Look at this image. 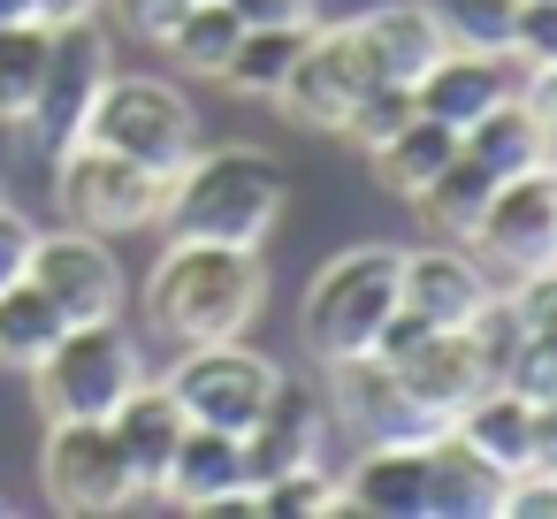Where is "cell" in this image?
I'll use <instances>...</instances> for the list:
<instances>
[{
    "label": "cell",
    "mask_w": 557,
    "mask_h": 519,
    "mask_svg": "<svg viewBox=\"0 0 557 519\" xmlns=\"http://www.w3.org/2000/svg\"><path fill=\"white\" fill-rule=\"evenodd\" d=\"M389 313H397V252L389 245H351V252H336L306 283L298 329H306V351L329 367V359L374 351V336H382Z\"/></svg>",
    "instance_id": "cell-4"
},
{
    "label": "cell",
    "mask_w": 557,
    "mask_h": 519,
    "mask_svg": "<svg viewBox=\"0 0 557 519\" xmlns=\"http://www.w3.org/2000/svg\"><path fill=\"white\" fill-rule=\"evenodd\" d=\"M275 222H283V169L260 146L191 153L161 199V230L184 245H268Z\"/></svg>",
    "instance_id": "cell-2"
},
{
    "label": "cell",
    "mask_w": 557,
    "mask_h": 519,
    "mask_svg": "<svg viewBox=\"0 0 557 519\" xmlns=\"http://www.w3.org/2000/svg\"><path fill=\"white\" fill-rule=\"evenodd\" d=\"M389 374H397L405 405L420 420H435V428L458 420V405L488 390V367H481V351H473L466 329H420L405 351H389Z\"/></svg>",
    "instance_id": "cell-14"
},
{
    "label": "cell",
    "mask_w": 557,
    "mask_h": 519,
    "mask_svg": "<svg viewBox=\"0 0 557 519\" xmlns=\"http://www.w3.org/2000/svg\"><path fill=\"white\" fill-rule=\"evenodd\" d=\"M39 481L62 511H123L138 504V481L123 466V443L108 420H47V450H39Z\"/></svg>",
    "instance_id": "cell-10"
},
{
    "label": "cell",
    "mask_w": 557,
    "mask_h": 519,
    "mask_svg": "<svg viewBox=\"0 0 557 519\" xmlns=\"http://www.w3.org/2000/svg\"><path fill=\"white\" fill-rule=\"evenodd\" d=\"M481 458H496L504 473H534V466H549V443H557V405H534V397H519V390H504V382H488L481 397H466L458 405V420H450Z\"/></svg>",
    "instance_id": "cell-16"
},
{
    "label": "cell",
    "mask_w": 557,
    "mask_h": 519,
    "mask_svg": "<svg viewBox=\"0 0 557 519\" xmlns=\"http://www.w3.org/2000/svg\"><path fill=\"white\" fill-rule=\"evenodd\" d=\"M85 138L108 146V153H131L161 176H176L191 153H199V123H191V100L169 85V77H115L100 85L92 115H85Z\"/></svg>",
    "instance_id": "cell-6"
},
{
    "label": "cell",
    "mask_w": 557,
    "mask_h": 519,
    "mask_svg": "<svg viewBox=\"0 0 557 519\" xmlns=\"http://www.w3.org/2000/svg\"><path fill=\"white\" fill-rule=\"evenodd\" d=\"M344 511L367 519H428V435L420 443H367L351 473H336Z\"/></svg>",
    "instance_id": "cell-20"
},
{
    "label": "cell",
    "mask_w": 557,
    "mask_h": 519,
    "mask_svg": "<svg viewBox=\"0 0 557 519\" xmlns=\"http://www.w3.org/2000/svg\"><path fill=\"white\" fill-rule=\"evenodd\" d=\"M0 199H9V191H0Z\"/></svg>",
    "instance_id": "cell-40"
},
{
    "label": "cell",
    "mask_w": 557,
    "mask_h": 519,
    "mask_svg": "<svg viewBox=\"0 0 557 519\" xmlns=\"http://www.w3.org/2000/svg\"><path fill=\"white\" fill-rule=\"evenodd\" d=\"M466 252L511 283V275H534V268H557V184L549 169H519L488 191V207L473 214L466 230Z\"/></svg>",
    "instance_id": "cell-9"
},
{
    "label": "cell",
    "mask_w": 557,
    "mask_h": 519,
    "mask_svg": "<svg viewBox=\"0 0 557 519\" xmlns=\"http://www.w3.org/2000/svg\"><path fill=\"white\" fill-rule=\"evenodd\" d=\"M313 24H321V16H306V24H245L214 85H230V92H245V100H275V85H283L290 62L306 54Z\"/></svg>",
    "instance_id": "cell-24"
},
{
    "label": "cell",
    "mask_w": 557,
    "mask_h": 519,
    "mask_svg": "<svg viewBox=\"0 0 557 519\" xmlns=\"http://www.w3.org/2000/svg\"><path fill=\"white\" fill-rule=\"evenodd\" d=\"M329 420L336 428H359L367 443H420L435 435V420H420L389 374V359L359 351V359H329ZM450 428V420H443Z\"/></svg>",
    "instance_id": "cell-17"
},
{
    "label": "cell",
    "mask_w": 557,
    "mask_h": 519,
    "mask_svg": "<svg viewBox=\"0 0 557 519\" xmlns=\"http://www.w3.org/2000/svg\"><path fill=\"white\" fill-rule=\"evenodd\" d=\"M108 70H115V54H108L100 16H85V24H54V39H47V70H39V92H32V115H24V138H32L47 161H54L62 146L85 138V115H92Z\"/></svg>",
    "instance_id": "cell-8"
},
{
    "label": "cell",
    "mask_w": 557,
    "mask_h": 519,
    "mask_svg": "<svg viewBox=\"0 0 557 519\" xmlns=\"http://www.w3.org/2000/svg\"><path fill=\"white\" fill-rule=\"evenodd\" d=\"M420 108H412V85H367L359 100H351V115H344V131L336 138H359V146H382L397 123H412Z\"/></svg>",
    "instance_id": "cell-33"
},
{
    "label": "cell",
    "mask_w": 557,
    "mask_h": 519,
    "mask_svg": "<svg viewBox=\"0 0 557 519\" xmlns=\"http://www.w3.org/2000/svg\"><path fill=\"white\" fill-rule=\"evenodd\" d=\"M275 382H283V367H275L268 351H245L237 336H222V344H184L176 367H169V397L184 405V420L230 428V435H245V428L268 412Z\"/></svg>",
    "instance_id": "cell-7"
},
{
    "label": "cell",
    "mask_w": 557,
    "mask_h": 519,
    "mask_svg": "<svg viewBox=\"0 0 557 519\" xmlns=\"http://www.w3.org/2000/svg\"><path fill=\"white\" fill-rule=\"evenodd\" d=\"M260 306H268L260 245H184V237H169V252L153 260V283H146V321L176 351L245 336L260 321Z\"/></svg>",
    "instance_id": "cell-1"
},
{
    "label": "cell",
    "mask_w": 557,
    "mask_h": 519,
    "mask_svg": "<svg viewBox=\"0 0 557 519\" xmlns=\"http://www.w3.org/2000/svg\"><path fill=\"white\" fill-rule=\"evenodd\" d=\"M230 489H245V443H237L230 428L184 420V435H176V450H169V473H161V496L184 504V511H199V504H214V496H230Z\"/></svg>",
    "instance_id": "cell-23"
},
{
    "label": "cell",
    "mask_w": 557,
    "mask_h": 519,
    "mask_svg": "<svg viewBox=\"0 0 557 519\" xmlns=\"http://www.w3.org/2000/svg\"><path fill=\"white\" fill-rule=\"evenodd\" d=\"M70 321H62V306L32 283V275H16L9 291H0V367H39L47 351H54V336H62Z\"/></svg>",
    "instance_id": "cell-27"
},
{
    "label": "cell",
    "mask_w": 557,
    "mask_h": 519,
    "mask_svg": "<svg viewBox=\"0 0 557 519\" xmlns=\"http://www.w3.org/2000/svg\"><path fill=\"white\" fill-rule=\"evenodd\" d=\"M32 16V0H0V24H24Z\"/></svg>",
    "instance_id": "cell-39"
},
{
    "label": "cell",
    "mask_w": 557,
    "mask_h": 519,
    "mask_svg": "<svg viewBox=\"0 0 557 519\" xmlns=\"http://www.w3.org/2000/svg\"><path fill=\"white\" fill-rule=\"evenodd\" d=\"M100 9H115V16H123L138 39H161V32H169V24L191 9V0H100Z\"/></svg>",
    "instance_id": "cell-36"
},
{
    "label": "cell",
    "mask_w": 557,
    "mask_h": 519,
    "mask_svg": "<svg viewBox=\"0 0 557 519\" xmlns=\"http://www.w3.org/2000/svg\"><path fill=\"white\" fill-rule=\"evenodd\" d=\"M496 184H504V176L458 146V153H450V161H443V169L412 191V207H420V222H428L435 237H466V230H473V214L488 207V191H496Z\"/></svg>",
    "instance_id": "cell-25"
},
{
    "label": "cell",
    "mask_w": 557,
    "mask_h": 519,
    "mask_svg": "<svg viewBox=\"0 0 557 519\" xmlns=\"http://www.w3.org/2000/svg\"><path fill=\"white\" fill-rule=\"evenodd\" d=\"M450 47H504L511 39V9L519 0H428Z\"/></svg>",
    "instance_id": "cell-32"
},
{
    "label": "cell",
    "mask_w": 557,
    "mask_h": 519,
    "mask_svg": "<svg viewBox=\"0 0 557 519\" xmlns=\"http://www.w3.org/2000/svg\"><path fill=\"white\" fill-rule=\"evenodd\" d=\"M237 24H306L313 16V0H230Z\"/></svg>",
    "instance_id": "cell-37"
},
{
    "label": "cell",
    "mask_w": 557,
    "mask_h": 519,
    "mask_svg": "<svg viewBox=\"0 0 557 519\" xmlns=\"http://www.w3.org/2000/svg\"><path fill=\"white\" fill-rule=\"evenodd\" d=\"M237 9L230 0H191V9L153 39V47H169V62H184L191 77H222V62H230V47H237Z\"/></svg>",
    "instance_id": "cell-28"
},
{
    "label": "cell",
    "mask_w": 557,
    "mask_h": 519,
    "mask_svg": "<svg viewBox=\"0 0 557 519\" xmlns=\"http://www.w3.org/2000/svg\"><path fill=\"white\" fill-rule=\"evenodd\" d=\"M47 24L24 16V24H0V123H24L32 115V92H39V70H47Z\"/></svg>",
    "instance_id": "cell-29"
},
{
    "label": "cell",
    "mask_w": 557,
    "mask_h": 519,
    "mask_svg": "<svg viewBox=\"0 0 557 519\" xmlns=\"http://www.w3.org/2000/svg\"><path fill=\"white\" fill-rule=\"evenodd\" d=\"M504 47H511L519 62H534V70H557V0H519Z\"/></svg>",
    "instance_id": "cell-34"
},
{
    "label": "cell",
    "mask_w": 557,
    "mask_h": 519,
    "mask_svg": "<svg viewBox=\"0 0 557 519\" xmlns=\"http://www.w3.org/2000/svg\"><path fill=\"white\" fill-rule=\"evenodd\" d=\"M115 443H123V466L138 481V496H161V473H169V450L184 435V405L169 397V382H138L115 412H108Z\"/></svg>",
    "instance_id": "cell-22"
},
{
    "label": "cell",
    "mask_w": 557,
    "mask_h": 519,
    "mask_svg": "<svg viewBox=\"0 0 557 519\" xmlns=\"http://www.w3.org/2000/svg\"><path fill=\"white\" fill-rule=\"evenodd\" d=\"M321 435H329V412H321V397L306 390V382H275V397H268V412L237 435L245 443V481L260 489V481H275V473H290V466H306V458H321Z\"/></svg>",
    "instance_id": "cell-19"
},
{
    "label": "cell",
    "mask_w": 557,
    "mask_h": 519,
    "mask_svg": "<svg viewBox=\"0 0 557 519\" xmlns=\"http://www.w3.org/2000/svg\"><path fill=\"white\" fill-rule=\"evenodd\" d=\"M367 153H374V176H382L397 199H412V191L458 153V131L435 123V115H412V123H397V131H389L382 146H367Z\"/></svg>",
    "instance_id": "cell-26"
},
{
    "label": "cell",
    "mask_w": 557,
    "mask_h": 519,
    "mask_svg": "<svg viewBox=\"0 0 557 519\" xmlns=\"http://www.w3.org/2000/svg\"><path fill=\"white\" fill-rule=\"evenodd\" d=\"M260 511L268 519H321V511H344V489H336V473L321 458H306V466L260 481Z\"/></svg>",
    "instance_id": "cell-30"
},
{
    "label": "cell",
    "mask_w": 557,
    "mask_h": 519,
    "mask_svg": "<svg viewBox=\"0 0 557 519\" xmlns=\"http://www.w3.org/2000/svg\"><path fill=\"white\" fill-rule=\"evenodd\" d=\"M32 245H39V222H32L16 199H0V291L32 268Z\"/></svg>",
    "instance_id": "cell-35"
},
{
    "label": "cell",
    "mask_w": 557,
    "mask_h": 519,
    "mask_svg": "<svg viewBox=\"0 0 557 519\" xmlns=\"http://www.w3.org/2000/svg\"><path fill=\"white\" fill-rule=\"evenodd\" d=\"M138 382H146V359L115 313L70 321L54 336V351L32 367V405H39V420H108Z\"/></svg>",
    "instance_id": "cell-3"
},
{
    "label": "cell",
    "mask_w": 557,
    "mask_h": 519,
    "mask_svg": "<svg viewBox=\"0 0 557 519\" xmlns=\"http://www.w3.org/2000/svg\"><path fill=\"white\" fill-rule=\"evenodd\" d=\"M344 39H351L367 85H412V77L450 47L428 0H389V9H367V16L344 24Z\"/></svg>",
    "instance_id": "cell-18"
},
{
    "label": "cell",
    "mask_w": 557,
    "mask_h": 519,
    "mask_svg": "<svg viewBox=\"0 0 557 519\" xmlns=\"http://www.w3.org/2000/svg\"><path fill=\"white\" fill-rule=\"evenodd\" d=\"M488 291H496V275L466 252V237L397 252V306L420 313L428 329H466V321L488 306Z\"/></svg>",
    "instance_id": "cell-13"
},
{
    "label": "cell",
    "mask_w": 557,
    "mask_h": 519,
    "mask_svg": "<svg viewBox=\"0 0 557 519\" xmlns=\"http://www.w3.org/2000/svg\"><path fill=\"white\" fill-rule=\"evenodd\" d=\"M496 382L519 390V397H534V405H557V336H549V321L519 329V344H511V359H504Z\"/></svg>",
    "instance_id": "cell-31"
},
{
    "label": "cell",
    "mask_w": 557,
    "mask_h": 519,
    "mask_svg": "<svg viewBox=\"0 0 557 519\" xmlns=\"http://www.w3.org/2000/svg\"><path fill=\"white\" fill-rule=\"evenodd\" d=\"M32 16L54 32V24H85V16H100V0H32Z\"/></svg>",
    "instance_id": "cell-38"
},
{
    "label": "cell",
    "mask_w": 557,
    "mask_h": 519,
    "mask_svg": "<svg viewBox=\"0 0 557 519\" xmlns=\"http://www.w3.org/2000/svg\"><path fill=\"white\" fill-rule=\"evenodd\" d=\"M367 92V70H359V54H351V39H344V24L336 32H321L313 24V39H306V54L290 62V77L275 85V108L298 123V131H344V115H351V100Z\"/></svg>",
    "instance_id": "cell-15"
},
{
    "label": "cell",
    "mask_w": 557,
    "mask_h": 519,
    "mask_svg": "<svg viewBox=\"0 0 557 519\" xmlns=\"http://www.w3.org/2000/svg\"><path fill=\"white\" fill-rule=\"evenodd\" d=\"M534 77H542V70L519 62L511 47H443V54L412 77V108L435 115V123H450V131H466V123L488 115L496 100H519Z\"/></svg>",
    "instance_id": "cell-11"
},
{
    "label": "cell",
    "mask_w": 557,
    "mask_h": 519,
    "mask_svg": "<svg viewBox=\"0 0 557 519\" xmlns=\"http://www.w3.org/2000/svg\"><path fill=\"white\" fill-rule=\"evenodd\" d=\"M161 199H169V176L146 169V161H131V153H108L92 138H77V146L54 153V207H62L70 230H92V237L153 230Z\"/></svg>",
    "instance_id": "cell-5"
},
{
    "label": "cell",
    "mask_w": 557,
    "mask_h": 519,
    "mask_svg": "<svg viewBox=\"0 0 557 519\" xmlns=\"http://www.w3.org/2000/svg\"><path fill=\"white\" fill-rule=\"evenodd\" d=\"M504 489H511V473L496 458H481L458 428L428 435V519H496Z\"/></svg>",
    "instance_id": "cell-21"
},
{
    "label": "cell",
    "mask_w": 557,
    "mask_h": 519,
    "mask_svg": "<svg viewBox=\"0 0 557 519\" xmlns=\"http://www.w3.org/2000/svg\"><path fill=\"white\" fill-rule=\"evenodd\" d=\"M24 275L62 306V321H108V313L123 306V268H115L108 237L70 230V222H62V230H39Z\"/></svg>",
    "instance_id": "cell-12"
}]
</instances>
